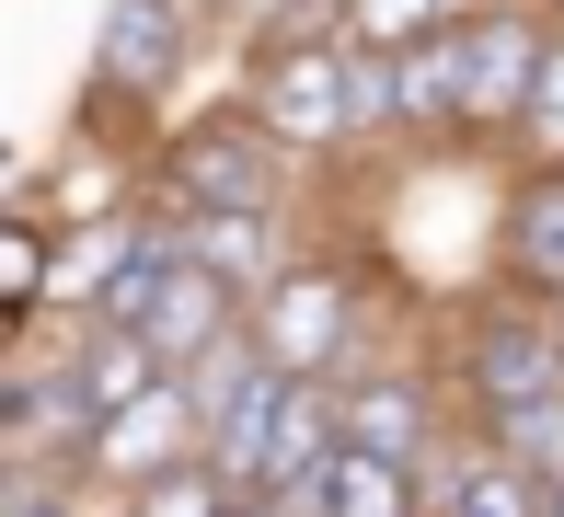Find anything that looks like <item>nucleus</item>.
I'll return each mask as SVG.
<instances>
[{
    "instance_id": "nucleus-1",
    "label": "nucleus",
    "mask_w": 564,
    "mask_h": 517,
    "mask_svg": "<svg viewBox=\"0 0 564 517\" xmlns=\"http://www.w3.org/2000/svg\"><path fill=\"white\" fill-rule=\"evenodd\" d=\"M253 127H265L276 150H323L357 127V58L346 46H276L265 69H253Z\"/></svg>"
},
{
    "instance_id": "nucleus-2",
    "label": "nucleus",
    "mask_w": 564,
    "mask_h": 517,
    "mask_svg": "<svg viewBox=\"0 0 564 517\" xmlns=\"http://www.w3.org/2000/svg\"><path fill=\"white\" fill-rule=\"evenodd\" d=\"M473 403L484 414H519V403H564V310H496L473 333Z\"/></svg>"
},
{
    "instance_id": "nucleus-3",
    "label": "nucleus",
    "mask_w": 564,
    "mask_h": 517,
    "mask_svg": "<svg viewBox=\"0 0 564 517\" xmlns=\"http://www.w3.org/2000/svg\"><path fill=\"white\" fill-rule=\"evenodd\" d=\"M82 460H93L105 483H127V495H139V483H162V472H185V460H208V414L185 403V380H162V392L127 403Z\"/></svg>"
},
{
    "instance_id": "nucleus-4",
    "label": "nucleus",
    "mask_w": 564,
    "mask_h": 517,
    "mask_svg": "<svg viewBox=\"0 0 564 517\" xmlns=\"http://www.w3.org/2000/svg\"><path fill=\"white\" fill-rule=\"evenodd\" d=\"M473 127H519L542 103V69H553V35L530 12H473Z\"/></svg>"
},
{
    "instance_id": "nucleus-5",
    "label": "nucleus",
    "mask_w": 564,
    "mask_h": 517,
    "mask_svg": "<svg viewBox=\"0 0 564 517\" xmlns=\"http://www.w3.org/2000/svg\"><path fill=\"white\" fill-rule=\"evenodd\" d=\"M173 173H185V207L276 219V139H265V127H208V139L173 150Z\"/></svg>"
},
{
    "instance_id": "nucleus-6",
    "label": "nucleus",
    "mask_w": 564,
    "mask_h": 517,
    "mask_svg": "<svg viewBox=\"0 0 564 517\" xmlns=\"http://www.w3.org/2000/svg\"><path fill=\"white\" fill-rule=\"evenodd\" d=\"M253 345L276 356V380H312L323 356H346V288L312 276V265H289L265 288V310H253Z\"/></svg>"
},
{
    "instance_id": "nucleus-7",
    "label": "nucleus",
    "mask_w": 564,
    "mask_h": 517,
    "mask_svg": "<svg viewBox=\"0 0 564 517\" xmlns=\"http://www.w3.org/2000/svg\"><path fill=\"white\" fill-rule=\"evenodd\" d=\"M69 369H82V403H93V426H116L127 403H150L173 380V356L150 345V333H116V322H93V345L69 356Z\"/></svg>"
},
{
    "instance_id": "nucleus-8",
    "label": "nucleus",
    "mask_w": 564,
    "mask_h": 517,
    "mask_svg": "<svg viewBox=\"0 0 564 517\" xmlns=\"http://www.w3.org/2000/svg\"><path fill=\"white\" fill-rule=\"evenodd\" d=\"M185 253L230 288H276L289 253H276V219H219V207H185Z\"/></svg>"
},
{
    "instance_id": "nucleus-9",
    "label": "nucleus",
    "mask_w": 564,
    "mask_h": 517,
    "mask_svg": "<svg viewBox=\"0 0 564 517\" xmlns=\"http://www.w3.org/2000/svg\"><path fill=\"white\" fill-rule=\"evenodd\" d=\"M449 116H473V35L460 23L403 46V127H449Z\"/></svg>"
},
{
    "instance_id": "nucleus-10",
    "label": "nucleus",
    "mask_w": 564,
    "mask_h": 517,
    "mask_svg": "<svg viewBox=\"0 0 564 517\" xmlns=\"http://www.w3.org/2000/svg\"><path fill=\"white\" fill-rule=\"evenodd\" d=\"M185 58V0H116L105 23V81H162Z\"/></svg>"
},
{
    "instance_id": "nucleus-11",
    "label": "nucleus",
    "mask_w": 564,
    "mask_h": 517,
    "mask_svg": "<svg viewBox=\"0 0 564 517\" xmlns=\"http://www.w3.org/2000/svg\"><path fill=\"white\" fill-rule=\"evenodd\" d=\"M346 449H380L415 472L426 460V392L415 380H369V392H346Z\"/></svg>"
},
{
    "instance_id": "nucleus-12",
    "label": "nucleus",
    "mask_w": 564,
    "mask_h": 517,
    "mask_svg": "<svg viewBox=\"0 0 564 517\" xmlns=\"http://www.w3.org/2000/svg\"><path fill=\"white\" fill-rule=\"evenodd\" d=\"M426 517H553V506H542V483H530L519 460L484 449V460H460L438 495H426Z\"/></svg>"
},
{
    "instance_id": "nucleus-13",
    "label": "nucleus",
    "mask_w": 564,
    "mask_h": 517,
    "mask_svg": "<svg viewBox=\"0 0 564 517\" xmlns=\"http://www.w3.org/2000/svg\"><path fill=\"white\" fill-rule=\"evenodd\" d=\"M323 517H426V495H415V472H403V460L346 449L335 483H323Z\"/></svg>"
},
{
    "instance_id": "nucleus-14",
    "label": "nucleus",
    "mask_w": 564,
    "mask_h": 517,
    "mask_svg": "<svg viewBox=\"0 0 564 517\" xmlns=\"http://www.w3.org/2000/svg\"><path fill=\"white\" fill-rule=\"evenodd\" d=\"M507 253H519L530 288H553V299H564V173H542V185L519 196V219H507Z\"/></svg>"
},
{
    "instance_id": "nucleus-15",
    "label": "nucleus",
    "mask_w": 564,
    "mask_h": 517,
    "mask_svg": "<svg viewBox=\"0 0 564 517\" xmlns=\"http://www.w3.org/2000/svg\"><path fill=\"white\" fill-rule=\"evenodd\" d=\"M230 506H242V483H230L219 460H185V472H162V483L127 495V517H230Z\"/></svg>"
},
{
    "instance_id": "nucleus-16",
    "label": "nucleus",
    "mask_w": 564,
    "mask_h": 517,
    "mask_svg": "<svg viewBox=\"0 0 564 517\" xmlns=\"http://www.w3.org/2000/svg\"><path fill=\"white\" fill-rule=\"evenodd\" d=\"M438 35V0H357L346 12V46H426Z\"/></svg>"
},
{
    "instance_id": "nucleus-17",
    "label": "nucleus",
    "mask_w": 564,
    "mask_h": 517,
    "mask_svg": "<svg viewBox=\"0 0 564 517\" xmlns=\"http://www.w3.org/2000/svg\"><path fill=\"white\" fill-rule=\"evenodd\" d=\"M357 58V127H403V46H346Z\"/></svg>"
},
{
    "instance_id": "nucleus-18",
    "label": "nucleus",
    "mask_w": 564,
    "mask_h": 517,
    "mask_svg": "<svg viewBox=\"0 0 564 517\" xmlns=\"http://www.w3.org/2000/svg\"><path fill=\"white\" fill-rule=\"evenodd\" d=\"M530 127L564 150V35H553V69H542V103H530Z\"/></svg>"
},
{
    "instance_id": "nucleus-19",
    "label": "nucleus",
    "mask_w": 564,
    "mask_h": 517,
    "mask_svg": "<svg viewBox=\"0 0 564 517\" xmlns=\"http://www.w3.org/2000/svg\"><path fill=\"white\" fill-rule=\"evenodd\" d=\"M12 517H93V506H69L58 483H12Z\"/></svg>"
},
{
    "instance_id": "nucleus-20",
    "label": "nucleus",
    "mask_w": 564,
    "mask_h": 517,
    "mask_svg": "<svg viewBox=\"0 0 564 517\" xmlns=\"http://www.w3.org/2000/svg\"><path fill=\"white\" fill-rule=\"evenodd\" d=\"M542 506H553V517H564V483H542Z\"/></svg>"
},
{
    "instance_id": "nucleus-21",
    "label": "nucleus",
    "mask_w": 564,
    "mask_h": 517,
    "mask_svg": "<svg viewBox=\"0 0 564 517\" xmlns=\"http://www.w3.org/2000/svg\"><path fill=\"white\" fill-rule=\"evenodd\" d=\"M230 517H253V506H230Z\"/></svg>"
},
{
    "instance_id": "nucleus-22",
    "label": "nucleus",
    "mask_w": 564,
    "mask_h": 517,
    "mask_svg": "<svg viewBox=\"0 0 564 517\" xmlns=\"http://www.w3.org/2000/svg\"><path fill=\"white\" fill-rule=\"evenodd\" d=\"M346 12H357V0H346Z\"/></svg>"
},
{
    "instance_id": "nucleus-23",
    "label": "nucleus",
    "mask_w": 564,
    "mask_h": 517,
    "mask_svg": "<svg viewBox=\"0 0 564 517\" xmlns=\"http://www.w3.org/2000/svg\"><path fill=\"white\" fill-rule=\"evenodd\" d=\"M553 310H564V299H553Z\"/></svg>"
}]
</instances>
